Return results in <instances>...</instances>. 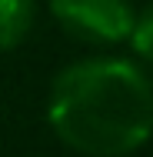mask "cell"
Instances as JSON below:
<instances>
[{"label":"cell","instance_id":"4","mask_svg":"<svg viewBox=\"0 0 153 157\" xmlns=\"http://www.w3.org/2000/svg\"><path fill=\"white\" fill-rule=\"evenodd\" d=\"M130 44L140 57L153 60V7H147L140 17H133V27H130Z\"/></svg>","mask_w":153,"mask_h":157},{"label":"cell","instance_id":"2","mask_svg":"<svg viewBox=\"0 0 153 157\" xmlns=\"http://www.w3.org/2000/svg\"><path fill=\"white\" fill-rule=\"evenodd\" d=\"M53 17L83 40L113 44L133 27V10L126 0H50Z\"/></svg>","mask_w":153,"mask_h":157},{"label":"cell","instance_id":"1","mask_svg":"<svg viewBox=\"0 0 153 157\" xmlns=\"http://www.w3.org/2000/svg\"><path fill=\"white\" fill-rule=\"evenodd\" d=\"M47 117L77 154L123 157L153 134V87L130 60H80L53 80Z\"/></svg>","mask_w":153,"mask_h":157},{"label":"cell","instance_id":"3","mask_svg":"<svg viewBox=\"0 0 153 157\" xmlns=\"http://www.w3.org/2000/svg\"><path fill=\"white\" fill-rule=\"evenodd\" d=\"M33 0H0V50H13L33 27Z\"/></svg>","mask_w":153,"mask_h":157}]
</instances>
